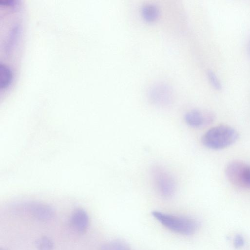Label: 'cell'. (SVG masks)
I'll return each instance as SVG.
<instances>
[{"instance_id": "1", "label": "cell", "mask_w": 250, "mask_h": 250, "mask_svg": "<svg viewBox=\"0 0 250 250\" xmlns=\"http://www.w3.org/2000/svg\"><path fill=\"white\" fill-rule=\"evenodd\" d=\"M239 138V133L233 127L220 125L208 129L203 135L202 143L206 147L219 150L228 147L235 143Z\"/></svg>"}, {"instance_id": "2", "label": "cell", "mask_w": 250, "mask_h": 250, "mask_svg": "<svg viewBox=\"0 0 250 250\" xmlns=\"http://www.w3.org/2000/svg\"><path fill=\"white\" fill-rule=\"evenodd\" d=\"M151 214L166 228L181 234L191 235L199 227L198 222L190 217L173 215L157 210L153 211Z\"/></svg>"}, {"instance_id": "3", "label": "cell", "mask_w": 250, "mask_h": 250, "mask_svg": "<svg viewBox=\"0 0 250 250\" xmlns=\"http://www.w3.org/2000/svg\"><path fill=\"white\" fill-rule=\"evenodd\" d=\"M229 181L239 188H250V165L240 161L229 163L225 169Z\"/></svg>"}, {"instance_id": "4", "label": "cell", "mask_w": 250, "mask_h": 250, "mask_svg": "<svg viewBox=\"0 0 250 250\" xmlns=\"http://www.w3.org/2000/svg\"><path fill=\"white\" fill-rule=\"evenodd\" d=\"M155 187L159 193L165 198H169L174 193L175 182L172 176L165 169L155 167L152 171Z\"/></svg>"}, {"instance_id": "5", "label": "cell", "mask_w": 250, "mask_h": 250, "mask_svg": "<svg viewBox=\"0 0 250 250\" xmlns=\"http://www.w3.org/2000/svg\"><path fill=\"white\" fill-rule=\"evenodd\" d=\"M173 91L167 83H158L152 85L148 90L149 97L155 104L167 105L172 99Z\"/></svg>"}, {"instance_id": "6", "label": "cell", "mask_w": 250, "mask_h": 250, "mask_svg": "<svg viewBox=\"0 0 250 250\" xmlns=\"http://www.w3.org/2000/svg\"><path fill=\"white\" fill-rule=\"evenodd\" d=\"M214 116L210 112L202 111L198 109H192L187 112L184 116L186 124L193 127H199L211 123Z\"/></svg>"}, {"instance_id": "7", "label": "cell", "mask_w": 250, "mask_h": 250, "mask_svg": "<svg viewBox=\"0 0 250 250\" xmlns=\"http://www.w3.org/2000/svg\"><path fill=\"white\" fill-rule=\"evenodd\" d=\"M70 223L76 231L81 234L84 233L89 224V218L87 212L83 208L76 209L71 215Z\"/></svg>"}, {"instance_id": "8", "label": "cell", "mask_w": 250, "mask_h": 250, "mask_svg": "<svg viewBox=\"0 0 250 250\" xmlns=\"http://www.w3.org/2000/svg\"><path fill=\"white\" fill-rule=\"evenodd\" d=\"M27 208L32 216L42 221H49L55 215L54 211L52 208L42 204L31 203L27 206Z\"/></svg>"}, {"instance_id": "9", "label": "cell", "mask_w": 250, "mask_h": 250, "mask_svg": "<svg viewBox=\"0 0 250 250\" xmlns=\"http://www.w3.org/2000/svg\"><path fill=\"white\" fill-rule=\"evenodd\" d=\"M141 13L143 19L147 22H153L156 20L160 14L159 9L153 3L143 4L141 8Z\"/></svg>"}, {"instance_id": "10", "label": "cell", "mask_w": 250, "mask_h": 250, "mask_svg": "<svg viewBox=\"0 0 250 250\" xmlns=\"http://www.w3.org/2000/svg\"><path fill=\"white\" fill-rule=\"evenodd\" d=\"M100 250H130L129 245L122 240H113L103 244Z\"/></svg>"}, {"instance_id": "11", "label": "cell", "mask_w": 250, "mask_h": 250, "mask_svg": "<svg viewBox=\"0 0 250 250\" xmlns=\"http://www.w3.org/2000/svg\"><path fill=\"white\" fill-rule=\"evenodd\" d=\"M0 68V87L1 89H5L9 86L11 81V71L5 65L1 64Z\"/></svg>"}, {"instance_id": "12", "label": "cell", "mask_w": 250, "mask_h": 250, "mask_svg": "<svg viewBox=\"0 0 250 250\" xmlns=\"http://www.w3.org/2000/svg\"><path fill=\"white\" fill-rule=\"evenodd\" d=\"M38 250H53L54 244L52 240L46 236H42L35 242Z\"/></svg>"}, {"instance_id": "13", "label": "cell", "mask_w": 250, "mask_h": 250, "mask_svg": "<svg viewBox=\"0 0 250 250\" xmlns=\"http://www.w3.org/2000/svg\"><path fill=\"white\" fill-rule=\"evenodd\" d=\"M207 73L209 81L213 86L217 89H221L222 87V84L215 73L211 70H208Z\"/></svg>"}, {"instance_id": "14", "label": "cell", "mask_w": 250, "mask_h": 250, "mask_svg": "<svg viewBox=\"0 0 250 250\" xmlns=\"http://www.w3.org/2000/svg\"><path fill=\"white\" fill-rule=\"evenodd\" d=\"M233 244L236 248H242L245 244L244 237L240 234L236 235L234 238Z\"/></svg>"}, {"instance_id": "15", "label": "cell", "mask_w": 250, "mask_h": 250, "mask_svg": "<svg viewBox=\"0 0 250 250\" xmlns=\"http://www.w3.org/2000/svg\"><path fill=\"white\" fill-rule=\"evenodd\" d=\"M248 51L249 54L250 56V41L249 42L248 46Z\"/></svg>"}, {"instance_id": "16", "label": "cell", "mask_w": 250, "mask_h": 250, "mask_svg": "<svg viewBox=\"0 0 250 250\" xmlns=\"http://www.w3.org/2000/svg\"><path fill=\"white\" fill-rule=\"evenodd\" d=\"M0 250H5V249H3V248H1Z\"/></svg>"}]
</instances>
